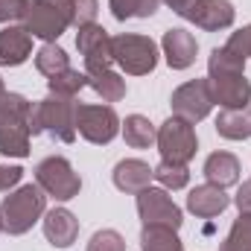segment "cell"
I'll return each mask as SVG.
<instances>
[{"instance_id": "cell-1", "label": "cell", "mask_w": 251, "mask_h": 251, "mask_svg": "<svg viewBox=\"0 0 251 251\" xmlns=\"http://www.w3.org/2000/svg\"><path fill=\"white\" fill-rule=\"evenodd\" d=\"M207 88H210L213 105L249 108L251 82L246 79V59L228 47H216L207 59Z\"/></svg>"}, {"instance_id": "cell-2", "label": "cell", "mask_w": 251, "mask_h": 251, "mask_svg": "<svg viewBox=\"0 0 251 251\" xmlns=\"http://www.w3.org/2000/svg\"><path fill=\"white\" fill-rule=\"evenodd\" d=\"M32 102L21 94L3 91L0 94V155L6 158H26L32 140Z\"/></svg>"}, {"instance_id": "cell-3", "label": "cell", "mask_w": 251, "mask_h": 251, "mask_svg": "<svg viewBox=\"0 0 251 251\" xmlns=\"http://www.w3.org/2000/svg\"><path fill=\"white\" fill-rule=\"evenodd\" d=\"M44 213H47V193L38 184H24L18 190H9V196L0 201V228L12 237H21Z\"/></svg>"}, {"instance_id": "cell-4", "label": "cell", "mask_w": 251, "mask_h": 251, "mask_svg": "<svg viewBox=\"0 0 251 251\" xmlns=\"http://www.w3.org/2000/svg\"><path fill=\"white\" fill-rule=\"evenodd\" d=\"M32 137L35 134H50L59 143H73L76 140V102L73 97H44L32 102Z\"/></svg>"}, {"instance_id": "cell-5", "label": "cell", "mask_w": 251, "mask_h": 251, "mask_svg": "<svg viewBox=\"0 0 251 251\" xmlns=\"http://www.w3.org/2000/svg\"><path fill=\"white\" fill-rule=\"evenodd\" d=\"M111 56H114V64H120L128 76H146L158 64V44L146 35L123 32L111 38Z\"/></svg>"}, {"instance_id": "cell-6", "label": "cell", "mask_w": 251, "mask_h": 251, "mask_svg": "<svg viewBox=\"0 0 251 251\" xmlns=\"http://www.w3.org/2000/svg\"><path fill=\"white\" fill-rule=\"evenodd\" d=\"M158 152H161V161H170V164H184L187 167L199 149V137H196V128L193 123L181 120V117H167L161 128H158Z\"/></svg>"}, {"instance_id": "cell-7", "label": "cell", "mask_w": 251, "mask_h": 251, "mask_svg": "<svg viewBox=\"0 0 251 251\" xmlns=\"http://www.w3.org/2000/svg\"><path fill=\"white\" fill-rule=\"evenodd\" d=\"M35 184L44 190L47 196H53L56 201H70L79 196L82 178L73 170V164L62 155H50L35 167Z\"/></svg>"}, {"instance_id": "cell-8", "label": "cell", "mask_w": 251, "mask_h": 251, "mask_svg": "<svg viewBox=\"0 0 251 251\" xmlns=\"http://www.w3.org/2000/svg\"><path fill=\"white\" fill-rule=\"evenodd\" d=\"M120 117L111 105H88L76 102V134H82L88 143L105 146L120 134Z\"/></svg>"}, {"instance_id": "cell-9", "label": "cell", "mask_w": 251, "mask_h": 251, "mask_svg": "<svg viewBox=\"0 0 251 251\" xmlns=\"http://www.w3.org/2000/svg\"><path fill=\"white\" fill-rule=\"evenodd\" d=\"M24 26L32 38H41L47 44H56L62 32L70 26L59 0H32L24 12Z\"/></svg>"}, {"instance_id": "cell-10", "label": "cell", "mask_w": 251, "mask_h": 251, "mask_svg": "<svg viewBox=\"0 0 251 251\" xmlns=\"http://www.w3.org/2000/svg\"><path fill=\"white\" fill-rule=\"evenodd\" d=\"M137 216L143 225H158V228H181V207L173 201V196L164 187H146L137 193Z\"/></svg>"}, {"instance_id": "cell-11", "label": "cell", "mask_w": 251, "mask_h": 251, "mask_svg": "<svg viewBox=\"0 0 251 251\" xmlns=\"http://www.w3.org/2000/svg\"><path fill=\"white\" fill-rule=\"evenodd\" d=\"M173 114L187 120V123H201L210 111H213V97H210V88H207V79H190L181 88L173 91Z\"/></svg>"}, {"instance_id": "cell-12", "label": "cell", "mask_w": 251, "mask_h": 251, "mask_svg": "<svg viewBox=\"0 0 251 251\" xmlns=\"http://www.w3.org/2000/svg\"><path fill=\"white\" fill-rule=\"evenodd\" d=\"M76 47L85 59L88 73H100V70H111L114 56H111V35L105 26L100 24H85L76 32Z\"/></svg>"}, {"instance_id": "cell-13", "label": "cell", "mask_w": 251, "mask_h": 251, "mask_svg": "<svg viewBox=\"0 0 251 251\" xmlns=\"http://www.w3.org/2000/svg\"><path fill=\"white\" fill-rule=\"evenodd\" d=\"M184 18L193 21L204 32H219V29L234 26L237 9H234L231 0H196L187 12H184Z\"/></svg>"}, {"instance_id": "cell-14", "label": "cell", "mask_w": 251, "mask_h": 251, "mask_svg": "<svg viewBox=\"0 0 251 251\" xmlns=\"http://www.w3.org/2000/svg\"><path fill=\"white\" fill-rule=\"evenodd\" d=\"M161 50H164V59H167V64L173 70H187L190 64L196 62V56H199V41H196L193 32L176 26V29L164 32Z\"/></svg>"}, {"instance_id": "cell-15", "label": "cell", "mask_w": 251, "mask_h": 251, "mask_svg": "<svg viewBox=\"0 0 251 251\" xmlns=\"http://www.w3.org/2000/svg\"><path fill=\"white\" fill-rule=\"evenodd\" d=\"M44 237L56 249H70L79 237V219L67 207H53L50 213H44Z\"/></svg>"}, {"instance_id": "cell-16", "label": "cell", "mask_w": 251, "mask_h": 251, "mask_svg": "<svg viewBox=\"0 0 251 251\" xmlns=\"http://www.w3.org/2000/svg\"><path fill=\"white\" fill-rule=\"evenodd\" d=\"M32 53V35L26 26H6L0 29V67H18Z\"/></svg>"}, {"instance_id": "cell-17", "label": "cell", "mask_w": 251, "mask_h": 251, "mask_svg": "<svg viewBox=\"0 0 251 251\" xmlns=\"http://www.w3.org/2000/svg\"><path fill=\"white\" fill-rule=\"evenodd\" d=\"M228 204H231V199L225 196V190L213 187V184H199V187L190 190V196H187V210L196 213L199 219H213Z\"/></svg>"}, {"instance_id": "cell-18", "label": "cell", "mask_w": 251, "mask_h": 251, "mask_svg": "<svg viewBox=\"0 0 251 251\" xmlns=\"http://www.w3.org/2000/svg\"><path fill=\"white\" fill-rule=\"evenodd\" d=\"M111 178H114V187L117 190L137 196L140 190L149 187V181H152L155 176H152V167H149L146 161H140V158H126V161H120V164L114 167Z\"/></svg>"}, {"instance_id": "cell-19", "label": "cell", "mask_w": 251, "mask_h": 251, "mask_svg": "<svg viewBox=\"0 0 251 251\" xmlns=\"http://www.w3.org/2000/svg\"><path fill=\"white\" fill-rule=\"evenodd\" d=\"M204 178H207V184H213V187H234L237 181H240V161H237V155H231V152H213V155H207V161H204Z\"/></svg>"}, {"instance_id": "cell-20", "label": "cell", "mask_w": 251, "mask_h": 251, "mask_svg": "<svg viewBox=\"0 0 251 251\" xmlns=\"http://www.w3.org/2000/svg\"><path fill=\"white\" fill-rule=\"evenodd\" d=\"M216 131L225 140H249L251 108H222V114L216 117Z\"/></svg>"}, {"instance_id": "cell-21", "label": "cell", "mask_w": 251, "mask_h": 251, "mask_svg": "<svg viewBox=\"0 0 251 251\" xmlns=\"http://www.w3.org/2000/svg\"><path fill=\"white\" fill-rule=\"evenodd\" d=\"M120 128H123V137L131 149H149L155 143V137H158V128L143 114H128Z\"/></svg>"}, {"instance_id": "cell-22", "label": "cell", "mask_w": 251, "mask_h": 251, "mask_svg": "<svg viewBox=\"0 0 251 251\" xmlns=\"http://www.w3.org/2000/svg\"><path fill=\"white\" fill-rule=\"evenodd\" d=\"M140 251H184V243L173 228H158V225H143L140 231Z\"/></svg>"}, {"instance_id": "cell-23", "label": "cell", "mask_w": 251, "mask_h": 251, "mask_svg": "<svg viewBox=\"0 0 251 251\" xmlns=\"http://www.w3.org/2000/svg\"><path fill=\"white\" fill-rule=\"evenodd\" d=\"M88 88H94L105 102H120L126 97V79L114 70H100L88 73Z\"/></svg>"}, {"instance_id": "cell-24", "label": "cell", "mask_w": 251, "mask_h": 251, "mask_svg": "<svg viewBox=\"0 0 251 251\" xmlns=\"http://www.w3.org/2000/svg\"><path fill=\"white\" fill-rule=\"evenodd\" d=\"M35 67H38V73H44V76L50 79V76L64 73V70L70 67V56L64 53L59 44H44V47L35 53Z\"/></svg>"}, {"instance_id": "cell-25", "label": "cell", "mask_w": 251, "mask_h": 251, "mask_svg": "<svg viewBox=\"0 0 251 251\" xmlns=\"http://www.w3.org/2000/svg\"><path fill=\"white\" fill-rule=\"evenodd\" d=\"M108 6L117 21H131V18H152L161 0H108Z\"/></svg>"}, {"instance_id": "cell-26", "label": "cell", "mask_w": 251, "mask_h": 251, "mask_svg": "<svg viewBox=\"0 0 251 251\" xmlns=\"http://www.w3.org/2000/svg\"><path fill=\"white\" fill-rule=\"evenodd\" d=\"M85 85H88V73H79L73 67H67L64 73H56V76L47 79V88L56 97H76Z\"/></svg>"}, {"instance_id": "cell-27", "label": "cell", "mask_w": 251, "mask_h": 251, "mask_svg": "<svg viewBox=\"0 0 251 251\" xmlns=\"http://www.w3.org/2000/svg\"><path fill=\"white\" fill-rule=\"evenodd\" d=\"M219 251H251V216L240 213V219H234L228 237L222 240Z\"/></svg>"}, {"instance_id": "cell-28", "label": "cell", "mask_w": 251, "mask_h": 251, "mask_svg": "<svg viewBox=\"0 0 251 251\" xmlns=\"http://www.w3.org/2000/svg\"><path fill=\"white\" fill-rule=\"evenodd\" d=\"M152 176H155V181H161L164 190H181V187H187V181H190L187 167L184 164H170V161H161L152 170Z\"/></svg>"}, {"instance_id": "cell-29", "label": "cell", "mask_w": 251, "mask_h": 251, "mask_svg": "<svg viewBox=\"0 0 251 251\" xmlns=\"http://www.w3.org/2000/svg\"><path fill=\"white\" fill-rule=\"evenodd\" d=\"M70 21V26H85V24H94L97 12H100V3L97 0H59Z\"/></svg>"}, {"instance_id": "cell-30", "label": "cell", "mask_w": 251, "mask_h": 251, "mask_svg": "<svg viewBox=\"0 0 251 251\" xmlns=\"http://www.w3.org/2000/svg\"><path fill=\"white\" fill-rule=\"evenodd\" d=\"M88 251H126V240L120 237V231L102 228L88 240Z\"/></svg>"}, {"instance_id": "cell-31", "label": "cell", "mask_w": 251, "mask_h": 251, "mask_svg": "<svg viewBox=\"0 0 251 251\" xmlns=\"http://www.w3.org/2000/svg\"><path fill=\"white\" fill-rule=\"evenodd\" d=\"M228 50H234L237 56H243V59H249L251 56V24L249 26H243V29H237V32H231V38H228V44H225Z\"/></svg>"}, {"instance_id": "cell-32", "label": "cell", "mask_w": 251, "mask_h": 251, "mask_svg": "<svg viewBox=\"0 0 251 251\" xmlns=\"http://www.w3.org/2000/svg\"><path fill=\"white\" fill-rule=\"evenodd\" d=\"M26 6H29V0H0V24L24 21Z\"/></svg>"}, {"instance_id": "cell-33", "label": "cell", "mask_w": 251, "mask_h": 251, "mask_svg": "<svg viewBox=\"0 0 251 251\" xmlns=\"http://www.w3.org/2000/svg\"><path fill=\"white\" fill-rule=\"evenodd\" d=\"M24 178V170L21 167H3L0 164V193H9L12 187H18Z\"/></svg>"}, {"instance_id": "cell-34", "label": "cell", "mask_w": 251, "mask_h": 251, "mask_svg": "<svg viewBox=\"0 0 251 251\" xmlns=\"http://www.w3.org/2000/svg\"><path fill=\"white\" fill-rule=\"evenodd\" d=\"M234 204L240 207V213H249V216H251V181L240 184L237 196H234Z\"/></svg>"}, {"instance_id": "cell-35", "label": "cell", "mask_w": 251, "mask_h": 251, "mask_svg": "<svg viewBox=\"0 0 251 251\" xmlns=\"http://www.w3.org/2000/svg\"><path fill=\"white\" fill-rule=\"evenodd\" d=\"M161 3H167V6H170L176 15H181V18H184V12H187V9L193 6V3H196V0H161Z\"/></svg>"}, {"instance_id": "cell-36", "label": "cell", "mask_w": 251, "mask_h": 251, "mask_svg": "<svg viewBox=\"0 0 251 251\" xmlns=\"http://www.w3.org/2000/svg\"><path fill=\"white\" fill-rule=\"evenodd\" d=\"M3 91H6V88H3V79H0V94H3Z\"/></svg>"}, {"instance_id": "cell-37", "label": "cell", "mask_w": 251, "mask_h": 251, "mask_svg": "<svg viewBox=\"0 0 251 251\" xmlns=\"http://www.w3.org/2000/svg\"><path fill=\"white\" fill-rule=\"evenodd\" d=\"M0 231H3V228H0Z\"/></svg>"}]
</instances>
